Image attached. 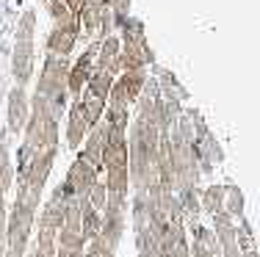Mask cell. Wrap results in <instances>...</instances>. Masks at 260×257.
<instances>
[{"label": "cell", "instance_id": "6da1fadb", "mask_svg": "<svg viewBox=\"0 0 260 257\" xmlns=\"http://www.w3.org/2000/svg\"><path fill=\"white\" fill-rule=\"evenodd\" d=\"M36 213H39L36 202H30L22 194H14V205H11L9 222H6V252H3V257H25L28 254Z\"/></svg>", "mask_w": 260, "mask_h": 257}, {"label": "cell", "instance_id": "7a4b0ae2", "mask_svg": "<svg viewBox=\"0 0 260 257\" xmlns=\"http://www.w3.org/2000/svg\"><path fill=\"white\" fill-rule=\"evenodd\" d=\"M67 81H70V61L61 56H47L42 75L36 81V97H42L58 116L67 105V94H70Z\"/></svg>", "mask_w": 260, "mask_h": 257}, {"label": "cell", "instance_id": "3957f363", "mask_svg": "<svg viewBox=\"0 0 260 257\" xmlns=\"http://www.w3.org/2000/svg\"><path fill=\"white\" fill-rule=\"evenodd\" d=\"M34 33H36V14L25 11L17 25V39H14V56H11V72H14L17 86L25 89L30 75H34Z\"/></svg>", "mask_w": 260, "mask_h": 257}, {"label": "cell", "instance_id": "277c9868", "mask_svg": "<svg viewBox=\"0 0 260 257\" xmlns=\"http://www.w3.org/2000/svg\"><path fill=\"white\" fill-rule=\"evenodd\" d=\"M122 235H125V205L119 202H108L103 210V222H100V241L111 252H116L122 243Z\"/></svg>", "mask_w": 260, "mask_h": 257}, {"label": "cell", "instance_id": "5b68a950", "mask_svg": "<svg viewBox=\"0 0 260 257\" xmlns=\"http://www.w3.org/2000/svg\"><path fill=\"white\" fill-rule=\"evenodd\" d=\"M97 177H100V171H97L94 166H91L86 158H75V163L70 166V171H67V177H64V182L70 186V191L75 194V199H83L86 194L91 191V188L97 186Z\"/></svg>", "mask_w": 260, "mask_h": 257}, {"label": "cell", "instance_id": "8992f818", "mask_svg": "<svg viewBox=\"0 0 260 257\" xmlns=\"http://www.w3.org/2000/svg\"><path fill=\"white\" fill-rule=\"evenodd\" d=\"M213 218V235H216V241H219V252L221 257H244L241 254V246H238V235H235V222H233V216L230 213H216V216H210Z\"/></svg>", "mask_w": 260, "mask_h": 257}, {"label": "cell", "instance_id": "52a82bcc", "mask_svg": "<svg viewBox=\"0 0 260 257\" xmlns=\"http://www.w3.org/2000/svg\"><path fill=\"white\" fill-rule=\"evenodd\" d=\"M78 33H80V20H61V22H55L50 39H47V50H50V56L67 58L72 53V47H75V42H78Z\"/></svg>", "mask_w": 260, "mask_h": 257}, {"label": "cell", "instance_id": "ba28073f", "mask_svg": "<svg viewBox=\"0 0 260 257\" xmlns=\"http://www.w3.org/2000/svg\"><path fill=\"white\" fill-rule=\"evenodd\" d=\"M30 116V97L22 86H14L9 94V111H6V122H9V133H22L25 122Z\"/></svg>", "mask_w": 260, "mask_h": 257}, {"label": "cell", "instance_id": "9c48e42d", "mask_svg": "<svg viewBox=\"0 0 260 257\" xmlns=\"http://www.w3.org/2000/svg\"><path fill=\"white\" fill-rule=\"evenodd\" d=\"M105 141H108V125H105V119H103V122H97V125L91 127L89 133H86V138H83V152H80V158H86V161H89L97 171H103Z\"/></svg>", "mask_w": 260, "mask_h": 257}, {"label": "cell", "instance_id": "30bf717a", "mask_svg": "<svg viewBox=\"0 0 260 257\" xmlns=\"http://www.w3.org/2000/svg\"><path fill=\"white\" fill-rule=\"evenodd\" d=\"M97 47L100 45H94V47H89V50L80 56V61L75 66H70V81H67V86H70V94L80 97V91L86 89V83H89V78H91V72H94V56H97Z\"/></svg>", "mask_w": 260, "mask_h": 257}, {"label": "cell", "instance_id": "8fae6325", "mask_svg": "<svg viewBox=\"0 0 260 257\" xmlns=\"http://www.w3.org/2000/svg\"><path fill=\"white\" fill-rule=\"evenodd\" d=\"M191 257H219V241H216L213 230L202 227L200 222L191 224V246H188Z\"/></svg>", "mask_w": 260, "mask_h": 257}, {"label": "cell", "instance_id": "7c38bea8", "mask_svg": "<svg viewBox=\"0 0 260 257\" xmlns=\"http://www.w3.org/2000/svg\"><path fill=\"white\" fill-rule=\"evenodd\" d=\"M91 130L89 119L83 114V105L80 100H72V108H70V122H67V144L70 146H80V141L86 138V133Z\"/></svg>", "mask_w": 260, "mask_h": 257}, {"label": "cell", "instance_id": "4fadbf2b", "mask_svg": "<svg viewBox=\"0 0 260 257\" xmlns=\"http://www.w3.org/2000/svg\"><path fill=\"white\" fill-rule=\"evenodd\" d=\"M11 182H14V163H11L9 141H6V133H3L0 136V202H6Z\"/></svg>", "mask_w": 260, "mask_h": 257}, {"label": "cell", "instance_id": "5bb4252c", "mask_svg": "<svg viewBox=\"0 0 260 257\" xmlns=\"http://www.w3.org/2000/svg\"><path fill=\"white\" fill-rule=\"evenodd\" d=\"M200 207L208 216H216V213L224 210V186H208L200 194Z\"/></svg>", "mask_w": 260, "mask_h": 257}, {"label": "cell", "instance_id": "9a60e30c", "mask_svg": "<svg viewBox=\"0 0 260 257\" xmlns=\"http://www.w3.org/2000/svg\"><path fill=\"white\" fill-rule=\"evenodd\" d=\"M224 213H230L233 222L244 218V194L238 186H224Z\"/></svg>", "mask_w": 260, "mask_h": 257}, {"label": "cell", "instance_id": "2e32d148", "mask_svg": "<svg viewBox=\"0 0 260 257\" xmlns=\"http://www.w3.org/2000/svg\"><path fill=\"white\" fill-rule=\"evenodd\" d=\"M86 202H89V205L94 207L97 213H103V210H105V205H108V191H105L103 182H97V186L91 188L89 194H86Z\"/></svg>", "mask_w": 260, "mask_h": 257}, {"label": "cell", "instance_id": "e0dca14e", "mask_svg": "<svg viewBox=\"0 0 260 257\" xmlns=\"http://www.w3.org/2000/svg\"><path fill=\"white\" fill-rule=\"evenodd\" d=\"M83 257H116V252H111L108 246L100 241V238H94V241L86 246V252H83Z\"/></svg>", "mask_w": 260, "mask_h": 257}]
</instances>
